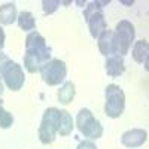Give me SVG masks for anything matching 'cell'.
Instances as JSON below:
<instances>
[{
    "label": "cell",
    "mask_w": 149,
    "mask_h": 149,
    "mask_svg": "<svg viewBox=\"0 0 149 149\" xmlns=\"http://www.w3.org/2000/svg\"><path fill=\"white\" fill-rule=\"evenodd\" d=\"M134 37L136 30L133 24L127 19L119 21L115 30L112 31V55L124 57L125 54H128L130 46L134 42Z\"/></svg>",
    "instance_id": "1"
},
{
    "label": "cell",
    "mask_w": 149,
    "mask_h": 149,
    "mask_svg": "<svg viewBox=\"0 0 149 149\" xmlns=\"http://www.w3.org/2000/svg\"><path fill=\"white\" fill-rule=\"evenodd\" d=\"M125 109V94H124L122 88L119 85L109 84L104 88V113L116 119L124 113Z\"/></svg>",
    "instance_id": "2"
},
{
    "label": "cell",
    "mask_w": 149,
    "mask_h": 149,
    "mask_svg": "<svg viewBox=\"0 0 149 149\" xmlns=\"http://www.w3.org/2000/svg\"><path fill=\"white\" fill-rule=\"evenodd\" d=\"M58 121H60V109L57 107H48L43 112V116L40 121L39 130H37V136L42 145H51L58 131Z\"/></svg>",
    "instance_id": "3"
},
{
    "label": "cell",
    "mask_w": 149,
    "mask_h": 149,
    "mask_svg": "<svg viewBox=\"0 0 149 149\" xmlns=\"http://www.w3.org/2000/svg\"><path fill=\"white\" fill-rule=\"evenodd\" d=\"M76 128L84 134V137L88 140H98L103 136V125L98 121L90 109H81L76 116Z\"/></svg>",
    "instance_id": "4"
},
{
    "label": "cell",
    "mask_w": 149,
    "mask_h": 149,
    "mask_svg": "<svg viewBox=\"0 0 149 149\" xmlns=\"http://www.w3.org/2000/svg\"><path fill=\"white\" fill-rule=\"evenodd\" d=\"M40 76L42 81L49 86H57L63 84L67 76V66L63 60L60 58H51L49 61L40 67Z\"/></svg>",
    "instance_id": "5"
},
{
    "label": "cell",
    "mask_w": 149,
    "mask_h": 149,
    "mask_svg": "<svg viewBox=\"0 0 149 149\" xmlns=\"http://www.w3.org/2000/svg\"><path fill=\"white\" fill-rule=\"evenodd\" d=\"M26 54H33L36 57H39L43 64L46 61H49L51 57V49L48 48L45 37L39 31H30L26 37Z\"/></svg>",
    "instance_id": "6"
},
{
    "label": "cell",
    "mask_w": 149,
    "mask_h": 149,
    "mask_svg": "<svg viewBox=\"0 0 149 149\" xmlns=\"http://www.w3.org/2000/svg\"><path fill=\"white\" fill-rule=\"evenodd\" d=\"M0 79L5 82V85L10 91H19L24 86V82H26L24 70L18 63H15V61H10V63L6 66V69L3 70Z\"/></svg>",
    "instance_id": "7"
},
{
    "label": "cell",
    "mask_w": 149,
    "mask_h": 149,
    "mask_svg": "<svg viewBox=\"0 0 149 149\" xmlns=\"http://www.w3.org/2000/svg\"><path fill=\"white\" fill-rule=\"evenodd\" d=\"M146 140H148V133L146 130H142V128L128 130L121 136V143L125 148H131V149L143 146Z\"/></svg>",
    "instance_id": "8"
},
{
    "label": "cell",
    "mask_w": 149,
    "mask_h": 149,
    "mask_svg": "<svg viewBox=\"0 0 149 149\" xmlns=\"http://www.w3.org/2000/svg\"><path fill=\"white\" fill-rule=\"evenodd\" d=\"M85 21H86V24H88L90 33H91V36L94 37V39H98V36L107 29L103 10H97V12H94V14L88 15L85 18Z\"/></svg>",
    "instance_id": "9"
},
{
    "label": "cell",
    "mask_w": 149,
    "mask_h": 149,
    "mask_svg": "<svg viewBox=\"0 0 149 149\" xmlns=\"http://www.w3.org/2000/svg\"><path fill=\"white\" fill-rule=\"evenodd\" d=\"M106 73L110 78H118L125 72V63H124V57L121 55H109L106 57V63H104Z\"/></svg>",
    "instance_id": "10"
},
{
    "label": "cell",
    "mask_w": 149,
    "mask_h": 149,
    "mask_svg": "<svg viewBox=\"0 0 149 149\" xmlns=\"http://www.w3.org/2000/svg\"><path fill=\"white\" fill-rule=\"evenodd\" d=\"M131 55H133V60L136 63H140V64H145V69L148 70L149 66H148V57H149V43L146 39H142V40H137L133 46V51H131Z\"/></svg>",
    "instance_id": "11"
},
{
    "label": "cell",
    "mask_w": 149,
    "mask_h": 149,
    "mask_svg": "<svg viewBox=\"0 0 149 149\" xmlns=\"http://www.w3.org/2000/svg\"><path fill=\"white\" fill-rule=\"evenodd\" d=\"M18 18V10H17V5L8 2L0 6V24L2 26H10L14 24Z\"/></svg>",
    "instance_id": "12"
},
{
    "label": "cell",
    "mask_w": 149,
    "mask_h": 149,
    "mask_svg": "<svg viewBox=\"0 0 149 149\" xmlns=\"http://www.w3.org/2000/svg\"><path fill=\"white\" fill-rule=\"evenodd\" d=\"M76 95V85L72 81H66L57 91V98L61 104H70Z\"/></svg>",
    "instance_id": "13"
},
{
    "label": "cell",
    "mask_w": 149,
    "mask_h": 149,
    "mask_svg": "<svg viewBox=\"0 0 149 149\" xmlns=\"http://www.w3.org/2000/svg\"><path fill=\"white\" fill-rule=\"evenodd\" d=\"M73 128H74V121H73L72 115L66 109L60 110V121H58V131L57 133L61 137H66V136L72 134Z\"/></svg>",
    "instance_id": "14"
},
{
    "label": "cell",
    "mask_w": 149,
    "mask_h": 149,
    "mask_svg": "<svg viewBox=\"0 0 149 149\" xmlns=\"http://www.w3.org/2000/svg\"><path fill=\"white\" fill-rule=\"evenodd\" d=\"M98 51H100L102 55L109 57L112 55V30L106 29L100 36H98Z\"/></svg>",
    "instance_id": "15"
},
{
    "label": "cell",
    "mask_w": 149,
    "mask_h": 149,
    "mask_svg": "<svg viewBox=\"0 0 149 149\" xmlns=\"http://www.w3.org/2000/svg\"><path fill=\"white\" fill-rule=\"evenodd\" d=\"M17 22L21 30L24 31H34L36 29V19L33 17L31 12L29 10H22L18 14V18H17Z\"/></svg>",
    "instance_id": "16"
},
{
    "label": "cell",
    "mask_w": 149,
    "mask_h": 149,
    "mask_svg": "<svg viewBox=\"0 0 149 149\" xmlns=\"http://www.w3.org/2000/svg\"><path fill=\"white\" fill-rule=\"evenodd\" d=\"M12 124H14V115L6 109H2L0 110V128L8 130L12 127Z\"/></svg>",
    "instance_id": "17"
},
{
    "label": "cell",
    "mask_w": 149,
    "mask_h": 149,
    "mask_svg": "<svg viewBox=\"0 0 149 149\" xmlns=\"http://www.w3.org/2000/svg\"><path fill=\"white\" fill-rule=\"evenodd\" d=\"M60 5H61L60 0H43L42 2V9L45 12V15H51L58 9Z\"/></svg>",
    "instance_id": "18"
},
{
    "label": "cell",
    "mask_w": 149,
    "mask_h": 149,
    "mask_svg": "<svg viewBox=\"0 0 149 149\" xmlns=\"http://www.w3.org/2000/svg\"><path fill=\"white\" fill-rule=\"evenodd\" d=\"M10 58L6 55V54H0V78H2V73H3V70L6 69V66L10 63Z\"/></svg>",
    "instance_id": "19"
},
{
    "label": "cell",
    "mask_w": 149,
    "mask_h": 149,
    "mask_svg": "<svg viewBox=\"0 0 149 149\" xmlns=\"http://www.w3.org/2000/svg\"><path fill=\"white\" fill-rule=\"evenodd\" d=\"M76 149H97V146H95V143L93 142V140H82L79 145H78V148Z\"/></svg>",
    "instance_id": "20"
},
{
    "label": "cell",
    "mask_w": 149,
    "mask_h": 149,
    "mask_svg": "<svg viewBox=\"0 0 149 149\" xmlns=\"http://www.w3.org/2000/svg\"><path fill=\"white\" fill-rule=\"evenodd\" d=\"M5 39H6L5 30L2 29V26H0V52H2V49H3V46H5Z\"/></svg>",
    "instance_id": "21"
},
{
    "label": "cell",
    "mask_w": 149,
    "mask_h": 149,
    "mask_svg": "<svg viewBox=\"0 0 149 149\" xmlns=\"http://www.w3.org/2000/svg\"><path fill=\"white\" fill-rule=\"evenodd\" d=\"M3 91H5V88H3V82H2V79H0V98H2Z\"/></svg>",
    "instance_id": "22"
},
{
    "label": "cell",
    "mask_w": 149,
    "mask_h": 149,
    "mask_svg": "<svg viewBox=\"0 0 149 149\" xmlns=\"http://www.w3.org/2000/svg\"><path fill=\"white\" fill-rule=\"evenodd\" d=\"M2 109H5V107H3V100L0 98V110H2Z\"/></svg>",
    "instance_id": "23"
}]
</instances>
